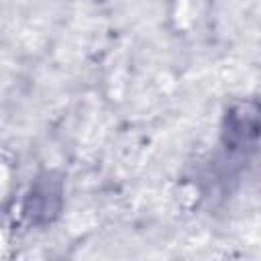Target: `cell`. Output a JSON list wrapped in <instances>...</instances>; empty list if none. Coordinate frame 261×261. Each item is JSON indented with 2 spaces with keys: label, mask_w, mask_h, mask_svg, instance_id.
I'll list each match as a JSON object with an SVG mask.
<instances>
[{
  "label": "cell",
  "mask_w": 261,
  "mask_h": 261,
  "mask_svg": "<svg viewBox=\"0 0 261 261\" xmlns=\"http://www.w3.org/2000/svg\"><path fill=\"white\" fill-rule=\"evenodd\" d=\"M261 137V104L237 102L224 114L222 141L228 149H243Z\"/></svg>",
  "instance_id": "cell-2"
},
{
  "label": "cell",
  "mask_w": 261,
  "mask_h": 261,
  "mask_svg": "<svg viewBox=\"0 0 261 261\" xmlns=\"http://www.w3.org/2000/svg\"><path fill=\"white\" fill-rule=\"evenodd\" d=\"M63 208V179L55 171H43L31 184L22 200V216L33 226H45L59 218Z\"/></svg>",
  "instance_id": "cell-1"
}]
</instances>
